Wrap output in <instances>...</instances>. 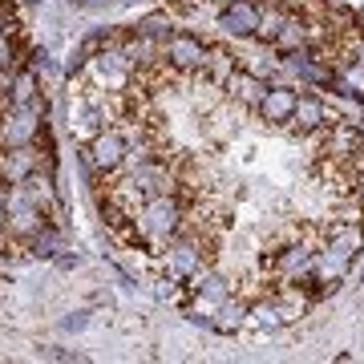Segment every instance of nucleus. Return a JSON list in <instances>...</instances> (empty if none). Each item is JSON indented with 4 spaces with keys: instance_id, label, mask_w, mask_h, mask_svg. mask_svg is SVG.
Returning <instances> with one entry per match:
<instances>
[{
    "instance_id": "21",
    "label": "nucleus",
    "mask_w": 364,
    "mask_h": 364,
    "mask_svg": "<svg viewBox=\"0 0 364 364\" xmlns=\"http://www.w3.org/2000/svg\"><path fill=\"white\" fill-rule=\"evenodd\" d=\"M16 239H13V231H9V223H0V251H9Z\"/></svg>"
},
{
    "instance_id": "28",
    "label": "nucleus",
    "mask_w": 364,
    "mask_h": 364,
    "mask_svg": "<svg viewBox=\"0 0 364 364\" xmlns=\"http://www.w3.org/2000/svg\"><path fill=\"white\" fill-rule=\"evenodd\" d=\"M360 279H364V263H360Z\"/></svg>"
},
{
    "instance_id": "16",
    "label": "nucleus",
    "mask_w": 364,
    "mask_h": 364,
    "mask_svg": "<svg viewBox=\"0 0 364 364\" xmlns=\"http://www.w3.org/2000/svg\"><path fill=\"white\" fill-rule=\"evenodd\" d=\"M33 97H41L37 69H33V65H21V69L13 73V93H9V102H13V105H28Z\"/></svg>"
},
{
    "instance_id": "20",
    "label": "nucleus",
    "mask_w": 364,
    "mask_h": 364,
    "mask_svg": "<svg viewBox=\"0 0 364 364\" xmlns=\"http://www.w3.org/2000/svg\"><path fill=\"white\" fill-rule=\"evenodd\" d=\"M0 33H16V16L0 4Z\"/></svg>"
},
{
    "instance_id": "5",
    "label": "nucleus",
    "mask_w": 364,
    "mask_h": 364,
    "mask_svg": "<svg viewBox=\"0 0 364 364\" xmlns=\"http://www.w3.org/2000/svg\"><path fill=\"white\" fill-rule=\"evenodd\" d=\"M223 93H227L235 105H243V109H259L263 93H267V77H259V73L247 69V65H239L231 77L223 81Z\"/></svg>"
},
{
    "instance_id": "15",
    "label": "nucleus",
    "mask_w": 364,
    "mask_h": 364,
    "mask_svg": "<svg viewBox=\"0 0 364 364\" xmlns=\"http://www.w3.org/2000/svg\"><path fill=\"white\" fill-rule=\"evenodd\" d=\"M130 28L138 33V37L158 41V45H162V41H166L170 33H174V21H170V13H146V16H138V21H134Z\"/></svg>"
},
{
    "instance_id": "13",
    "label": "nucleus",
    "mask_w": 364,
    "mask_h": 364,
    "mask_svg": "<svg viewBox=\"0 0 364 364\" xmlns=\"http://www.w3.org/2000/svg\"><path fill=\"white\" fill-rule=\"evenodd\" d=\"M235 69H239V57H231L223 45H210L207 49V65H203V77H207L215 90H223V81L231 77Z\"/></svg>"
},
{
    "instance_id": "11",
    "label": "nucleus",
    "mask_w": 364,
    "mask_h": 364,
    "mask_svg": "<svg viewBox=\"0 0 364 364\" xmlns=\"http://www.w3.org/2000/svg\"><path fill=\"white\" fill-rule=\"evenodd\" d=\"M247 320H251V304H247V299L227 296L219 308H215V316H210V328H215L219 336H235V332L247 324Z\"/></svg>"
},
{
    "instance_id": "17",
    "label": "nucleus",
    "mask_w": 364,
    "mask_h": 364,
    "mask_svg": "<svg viewBox=\"0 0 364 364\" xmlns=\"http://www.w3.org/2000/svg\"><path fill=\"white\" fill-rule=\"evenodd\" d=\"M25 247L33 251V259H57V255L65 251V247H61V227H57V223H49L41 235H33V239H28Z\"/></svg>"
},
{
    "instance_id": "22",
    "label": "nucleus",
    "mask_w": 364,
    "mask_h": 364,
    "mask_svg": "<svg viewBox=\"0 0 364 364\" xmlns=\"http://www.w3.org/2000/svg\"><path fill=\"white\" fill-rule=\"evenodd\" d=\"M0 223H9V186L0 182Z\"/></svg>"
},
{
    "instance_id": "8",
    "label": "nucleus",
    "mask_w": 364,
    "mask_h": 364,
    "mask_svg": "<svg viewBox=\"0 0 364 364\" xmlns=\"http://www.w3.org/2000/svg\"><path fill=\"white\" fill-rule=\"evenodd\" d=\"M259 13H263L259 0H231V4H223L219 25H223V33H231V37H255Z\"/></svg>"
},
{
    "instance_id": "1",
    "label": "nucleus",
    "mask_w": 364,
    "mask_h": 364,
    "mask_svg": "<svg viewBox=\"0 0 364 364\" xmlns=\"http://www.w3.org/2000/svg\"><path fill=\"white\" fill-rule=\"evenodd\" d=\"M134 223H138V235H142V251L162 255V247L186 227V198H182L178 191L150 195L142 207H138Z\"/></svg>"
},
{
    "instance_id": "18",
    "label": "nucleus",
    "mask_w": 364,
    "mask_h": 364,
    "mask_svg": "<svg viewBox=\"0 0 364 364\" xmlns=\"http://www.w3.org/2000/svg\"><path fill=\"white\" fill-rule=\"evenodd\" d=\"M41 356H45V360H81V352H69V348H61V344L41 348Z\"/></svg>"
},
{
    "instance_id": "3",
    "label": "nucleus",
    "mask_w": 364,
    "mask_h": 364,
    "mask_svg": "<svg viewBox=\"0 0 364 364\" xmlns=\"http://www.w3.org/2000/svg\"><path fill=\"white\" fill-rule=\"evenodd\" d=\"M207 41L195 37V33H186V28H174L166 41H162V57H166V65L174 73H203L207 65Z\"/></svg>"
},
{
    "instance_id": "7",
    "label": "nucleus",
    "mask_w": 364,
    "mask_h": 364,
    "mask_svg": "<svg viewBox=\"0 0 364 364\" xmlns=\"http://www.w3.org/2000/svg\"><path fill=\"white\" fill-rule=\"evenodd\" d=\"M41 166V146H9V150H0V182L4 186H13V182H25L33 170Z\"/></svg>"
},
{
    "instance_id": "25",
    "label": "nucleus",
    "mask_w": 364,
    "mask_h": 364,
    "mask_svg": "<svg viewBox=\"0 0 364 364\" xmlns=\"http://www.w3.org/2000/svg\"><path fill=\"white\" fill-rule=\"evenodd\" d=\"M65 328H73V332H81V328H85V316H69V320H65Z\"/></svg>"
},
{
    "instance_id": "4",
    "label": "nucleus",
    "mask_w": 364,
    "mask_h": 364,
    "mask_svg": "<svg viewBox=\"0 0 364 364\" xmlns=\"http://www.w3.org/2000/svg\"><path fill=\"white\" fill-rule=\"evenodd\" d=\"M320 138L324 142H320L316 154L340 158V162H364V130H356L352 122H332Z\"/></svg>"
},
{
    "instance_id": "26",
    "label": "nucleus",
    "mask_w": 364,
    "mask_h": 364,
    "mask_svg": "<svg viewBox=\"0 0 364 364\" xmlns=\"http://www.w3.org/2000/svg\"><path fill=\"white\" fill-rule=\"evenodd\" d=\"M356 28H360V33H364V4H360V9H356Z\"/></svg>"
},
{
    "instance_id": "24",
    "label": "nucleus",
    "mask_w": 364,
    "mask_h": 364,
    "mask_svg": "<svg viewBox=\"0 0 364 364\" xmlns=\"http://www.w3.org/2000/svg\"><path fill=\"white\" fill-rule=\"evenodd\" d=\"M77 255H57V267H65V272H69V267H77Z\"/></svg>"
},
{
    "instance_id": "27",
    "label": "nucleus",
    "mask_w": 364,
    "mask_h": 364,
    "mask_svg": "<svg viewBox=\"0 0 364 364\" xmlns=\"http://www.w3.org/2000/svg\"><path fill=\"white\" fill-rule=\"evenodd\" d=\"M16 4H25V9H37L41 0H16Z\"/></svg>"
},
{
    "instance_id": "2",
    "label": "nucleus",
    "mask_w": 364,
    "mask_h": 364,
    "mask_svg": "<svg viewBox=\"0 0 364 364\" xmlns=\"http://www.w3.org/2000/svg\"><path fill=\"white\" fill-rule=\"evenodd\" d=\"M126 154H130V142H126V134L117 130V126H102V130L93 134L90 146H85V154H81L85 174H90L93 186L102 178H114L117 170L126 166Z\"/></svg>"
},
{
    "instance_id": "6",
    "label": "nucleus",
    "mask_w": 364,
    "mask_h": 364,
    "mask_svg": "<svg viewBox=\"0 0 364 364\" xmlns=\"http://www.w3.org/2000/svg\"><path fill=\"white\" fill-rule=\"evenodd\" d=\"M332 122H340L336 114H328V105L316 97V93H299V102H296V114H291V130L296 134H324Z\"/></svg>"
},
{
    "instance_id": "29",
    "label": "nucleus",
    "mask_w": 364,
    "mask_h": 364,
    "mask_svg": "<svg viewBox=\"0 0 364 364\" xmlns=\"http://www.w3.org/2000/svg\"><path fill=\"white\" fill-rule=\"evenodd\" d=\"M219 4H231V0H219Z\"/></svg>"
},
{
    "instance_id": "19",
    "label": "nucleus",
    "mask_w": 364,
    "mask_h": 364,
    "mask_svg": "<svg viewBox=\"0 0 364 364\" xmlns=\"http://www.w3.org/2000/svg\"><path fill=\"white\" fill-rule=\"evenodd\" d=\"M13 73L16 69H0V102H9V93H13Z\"/></svg>"
},
{
    "instance_id": "14",
    "label": "nucleus",
    "mask_w": 364,
    "mask_h": 364,
    "mask_svg": "<svg viewBox=\"0 0 364 364\" xmlns=\"http://www.w3.org/2000/svg\"><path fill=\"white\" fill-rule=\"evenodd\" d=\"M287 13H291L287 4H279V0H267V4H263V13H259V28H255V41L272 45V41L279 37V28H284Z\"/></svg>"
},
{
    "instance_id": "23",
    "label": "nucleus",
    "mask_w": 364,
    "mask_h": 364,
    "mask_svg": "<svg viewBox=\"0 0 364 364\" xmlns=\"http://www.w3.org/2000/svg\"><path fill=\"white\" fill-rule=\"evenodd\" d=\"M328 4H336V9H344V13H356L364 0H328Z\"/></svg>"
},
{
    "instance_id": "10",
    "label": "nucleus",
    "mask_w": 364,
    "mask_h": 364,
    "mask_svg": "<svg viewBox=\"0 0 364 364\" xmlns=\"http://www.w3.org/2000/svg\"><path fill=\"white\" fill-rule=\"evenodd\" d=\"M312 45V21L304 13H287L284 28H279V37L272 41V49L284 57V53H296V49H308Z\"/></svg>"
},
{
    "instance_id": "9",
    "label": "nucleus",
    "mask_w": 364,
    "mask_h": 364,
    "mask_svg": "<svg viewBox=\"0 0 364 364\" xmlns=\"http://www.w3.org/2000/svg\"><path fill=\"white\" fill-rule=\"evenodd\" d=\"M296 102H299V90H291V85H267V93H263V102L255 114L263 122H272V126H287L291 114H296Z\"/></svg>"
},
{
    "instance_id": "12",
    "label": "nucleus",
    "mask_w": 364,
    "mask_h": 364,
    "mask_svg": "<svg viewBox=\"0 0 364 364\" xmlns=\"http://www.w3.org/2000/svg\"><path fill=\"white\" fill-rule=\"evenodd\" d=\"M332 85L340 93H348L356 102H364V61L352 57V61H340V69H332Z\"/></svg>"
}]
</instances>
